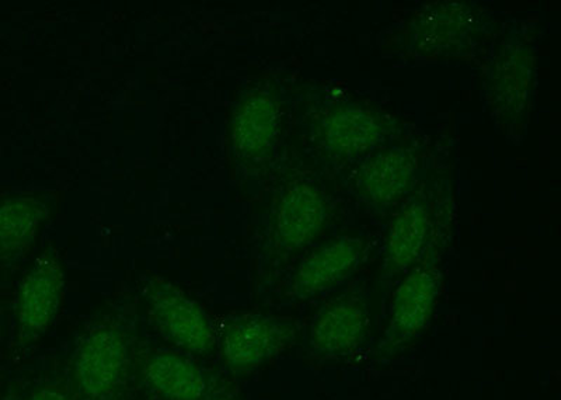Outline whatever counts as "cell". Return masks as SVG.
<instances>
[{
  "mask_svg": "<svg viewBox=\"0 0 561 400\" xmlns=\"http://www.w3.org/2000/svg\"><path fill=\"white\" fill-rule=\"evenodd\" d=\"M48 209L42 199L8 198L0 202V254L19 256L34 243Z\"/></svg>",
  "mask_w": 561,
  "mask_h": 400,
  "instance_id": "cell-16",
  "label": "cell"
},
{
  "mask_svg": "<svg viewBox=\"0 0 561 400\" xmlns=\"http://www.w3.org/2000/svg\"><path fill=\"white\" fill-rule=\"evenodd\" d=\"M297 330L287 320L248 313L229 320L220 334L225 364L233 372H249L270 362L294 343Z\"/></svg>",
  "mask_w": 561,
  "mask_h": 400,
  "instance_id": "cell-5",
  "label": "cell"
},
{
  "mask_svg": "<svg viewBox=\"0 0 561 400\" xmlns=\"http://www.w3.org/2000/svg\"><path fill=\"white\" fill-rule=\"evenodd\" d=\"M370 328L367 299L343 294L316 315L309 332V347L318 356H345L363 346Z\"/></svg>",
  "mask_w": 561,
  "mask_h": 400,
  "instance_id": "cell-8",
  "label": "cell"
},
{
  "mask_svg": "<svg viewBox=\"0 0 561 400\" xmlns=\"http://www.w3.org/2000/svg\"><path fill=\"white\" fill-rule=\"evenodd\" d=\"M144 381L163 400H215L217 384L194 359L183 354L153 350L140 364Z\"/></svg>",
  "mask_w": 561,
  "mask_h": 400,
  "instance_id": "cell-9",
  "label": "cell"
},
{
  "mask_svg": "<svg viewBox=\"0 0 561 400\" xmlns=\"http://www.w3.org/2000/svg\"><path fill=\"white\" fill-rule=\"evenodd\" d=\"M133 333L118 319H105L80 338L72 381L80 400H117L131 369Z\"/></svg>",
  "mask_w": 561,
  "mask_h": 400,
  "instance_id": "cell-1",
  "label": "cell"
},
{
  "mask_svg": "<svg viewBox=\"0 0 561 400\" xmlns=\"http://www.w3.org/2000/svg\"><path fill=\"white\" fill-rule=\"evenodd\" d=\"M328 222V204L323 193L310 184L289 187L280 198L274 233L278 247L297 250L322 233Z\"/></svg>",
  "mask_w": 561,
  "mask_h": 400,
  "instance_id": "cell-11",
  "label": "cell"
},
{
  "mask_svg": "<svg viewBox=\"0 0 561 400\" xmlns=\"http://www.w3.org/2000/svg\"><path fill=\"white\" fill-rule=\"evenodd\" d=\"M483 12L465 3H435L420 10L410 43L425 57H460L482 37Z\"/></svg>",
  "mask_w": 561,
  "mask_h": 400,
  "instance_id": "cell-4",
  "label": "cell"
},
{
  "mask_svg": "<svg viewBox=\"0 0 561 400\" xmlns=\"http://www.w3.org/2000/svg\"><path fill=\"white\" fill-rule=\"evenodd\" d=\"M430 235V213L425 204L412 202L405 205L390 227L386 244V268L393 273L402 272L417 263L427 250Z\"/></svg>",
  "mask_w": 561,
  "mask_h": 400,
  "instance_id": "cell-15",
  "label": "cell"
},
{
  "mask_svg": "<svg viewBox=\"0 0 561 400\" xmlns=\"http://www.w3.org/2000/svg\"><path fill=\"white\" fill-rule=\"evenodd\" d=\"M443 277L438 270L419 267L405 277L394 295L392 317L380 350L392 353L420 336L437 307Z\"/></svg>",
  "mask_w": 561,
  "mask_h": 400,
  "instance_id": "cell-7",
  "label": "cell"
},
{
  "mask_svg": "<svg viewBox=\"0 0 561 400\" xmlns=\"http://www.w3.org/2000/svg\"><path fill=\"white\" fill-rule=\"evenodd\" d=\"M27 400H75L72 392L59 384L43 385L35 389Z\"/></svg>",
  "mask_w": 561,
  "mask_h": 400,
  "instance_id": "cell-17",
  "label": "cell"
},
{
  "mask_svg": "<svg viewBox=\"0 0 561 400\" xmlns=\"http://www.w3.org/2000/svg\"><path fill=\"white\" fill-rule=\"evenodd\" d=\"M279 127L277 102L267 93L255 92L239 104L234 113V151L243 158L262 157L273 147Z\"/></svg>",
  "mask_w": 561,
  "mask_h": 400,
  "instance_id": "cell-14",
  "label": "cell"
},
{
  "mask_svg": "<svg viewBox=\"0 0 561 400\" xmlns=\"http://www.w3.org/2000/svg\"><path fill=\"white\" fill-rule=\"evenodd\" d=\"M65 273L53 253H45L23 278L18 293V339L28 346L42 339L61 308Z\"/></svg>",
  "mask_w": 561,
  "mask_h": 400,
  "instance_id": "cell-6",
  "label": "cell"
},
{
  "mask_svg": "<svg viewBox=\"0 0 561 400\" xmlns=\"http://www.w3.org/2000/svg\"><path fill=\"white\" fill-rule=\"evenodd\" d=\"M388 133L386 122L374 110L345 106L334 110L320 127V142L339 158H357L370 151Z\"/></svg>",
  "mask_w": 561,
  "mask_h": 400,
  "instance_id": "cell-12",
  "label": "cell"
},
{
  "mask_svg": "<svg viewBox=\"0 0 561 400\" xmlns=\"http://www.w3.org/2000/svg\"><path fill=\"white\" fill-rule=\"evenodd\" d=\"M364 248L363 239L344 237L313 250L295 272V297L310 298L342 283L357 267Z\"/></svg>",
  "mask_w": 561,
  "mask_h": 400,
  "instance_id": "cell-10",
  "label": "cell"
},
{
  "mask_svg": "<svg viewBox=\"0 0 561 400\" xmlns=\"http://www.w3.org/2000/svg\"><path fill=\"white\" fill-rule=\"evenodd\" d=\"M144 297L150 319L169 342L197 356H208L217 348V333L207 312L182 289L153 277L145 284Z\"/></svg>",
  "mask_w": 561,
  "mask_h": 400,
  "instance_id": "cell-3",
  "label": "cell"
},
{
  "mask_svg": "<svg viewBox=\"0 0 561 400\" xmlns=\"http://www.w3.org/2000/svg\"><path fill=\"white\" fill-rule=\"evenodd\" d=\"M536 53L533 45L513 37L500 45L485 75V98L495 117L508 127L526 122L533 106Z\"/></svg>",
  "mask_w": 561,
  "mask_h": 400,
  "instance_id": "cell-2",
  "label": "cell"
},
{
  "mask_svg": "<svg viewBox=\"0 0 561 400\" xmlns=\"http://www.w3.org/2000/svg\"><path fill=\"white\" fill-rule=\"evenodd\" d=\"M414 174L415 160L412 153L403 149L379 152L359 170V196L375 207H388L412 190Z\"/></svg>",
  "mask_w": 561,
  "mask_h": 400,
  "instance_id": "cell-13",
  "label": "cell"
}]
</instances>
